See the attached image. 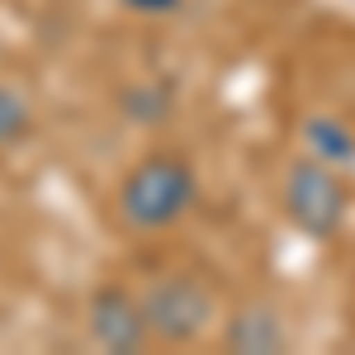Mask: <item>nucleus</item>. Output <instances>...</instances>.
<instances>
[{
	"label": "nucleus",
	"instance_id": "1a4fd4ad",
	"mask_svg": "<svg viewBox=\"0 0 355 355\" xmlns=\"http://www.w3.org/2000/svg\"><path fill=\"white\" fill-rule=\"evenodd\" d=\"M119 5H128L133 15H147V19H162V15H175L185 0H119Z\"/></svg>",
	"mask_w": 355,
	"mask_h": 355
},
{
	"label": "nucleus",
	"instance_id": "423d86ee",
	"mask_svg": "<svg viewBox=\"0 0 355 355\" xmlns=\"http://www.w3.org/2000/svg\"><path fill=\"white\" fill-rule=\"evenodd\" d=\"M303 147H308V157H318V162H327V166L355 162V133L341 119H327V114L303 119Z\"/></svg>",
	"mask_w": 355,
	"mask_h": 355
},
{
	"label": "nucleus",
	"instance_id": "7ed1b4c3",
	"mask_svg": "<svg viewBox=\"0 0 355 355\" xmlns=\"http://www.w3.org/2000/svg\"><path fill=\"white\" fill-rule=\"evenodd\" d=\"M142 313H147L152 341L190 346V341H199L204 331L214 327L218 299H214V289L199 275H162L157 284H147Z\"/></svg>",
	"mask_w": 355,
	"mask_h": 355
},
{
	"label": "nucleus",
	"instance_id": "f03ea898",
	"mask_svg": "<svg viewBox=\"0 0 355 355\" xmlns=\"http://www.w3.org/2000/svg\"><path fill=\"white\" fill-rule=\"evenodd\" d=\"M279 204H284V218L299 227L303 237L313 242H331L346 223V185L336 175V166L318 162V157H299L284 171V185H279Z\"/></svg>",
	"mask_w": 355,
	"mask_h": 355
},
{
	"label": "nucleus",
	"instance_id": "20e7f679",
	"mask_svg": "<svg viewBox=\"0 0 355 355\" xmlns=\"http://www.w3.org/2000/svg\"><path fill=\"white\" fill-rule=\"evenodd\" d=\"M85 327L95 336V346H105L114 355H137V351H147V341H152L142 299H133L123 284H100L90 294V303H85Z\"/></svg>",
	"mask_w": 355,
	"mask_h": 355
},
{
	"label": "nucleus",
	"instance_id": "0eeeda50",
	"mask_svg": "<svg viewBox=\"0 0 355 355\" xmlns=\"http://www.w3.org/2000/svg\"><path fill=\"white\" fill-rule=\"evenodd\" d=\"M171 105H175V90L166 81H133L119 95V110L128 114L137 128H157L166 114H171Z\"/></svg>",
	"mask_w": 355,
	"mask_h": 355
},
{
	"label": "nucleus",
	"instance_id": "f257e3e1",
	"mask_svg": "<svg viewBox=\"0 0 355 355\" xmlns=\"http://www.w3.org/2000/svg\"><path fill=\"white\" fill-rule=\"evenodd\" d=\"M199 199V175L175 152H152L119 180V223L128 232H166L185 218Z\"/></svg>",
	"mask_w": 355,
	"mask_h": 355
},
{
	"label": "nucleus",
	"instance_id": "39448f33",
	"mask_svg": "<svg viewBox=\"0 0 355 355\" xmlns=\"http://www.w3.org/2000/svg\"><path fill=\"white\" fill-rule=\"evenodd\" d=\"M227 351H237V355H279V351H289L284 318L275 313L270 303H246V308H237L232 322H227Z\"/></svg>",
	"mask_w": 355,
	"mask_h": 355
},
{
	"label": "nucleus",
	"instance_id": "6e6552de",
	"mask_svg": "<svg viewBox=\"0 0 355 355\" xmlns=\"http://www.w3.org/2000/svg\"><path fill=\"white\" fill-rule=\"evenodd\" d=\"M28 133H33V110H28V100L15 85L0 81V152H5V147H19Z\"/></svg>",
	"mask_w": 355,
	"mask_h": 355
}]
</instances>
